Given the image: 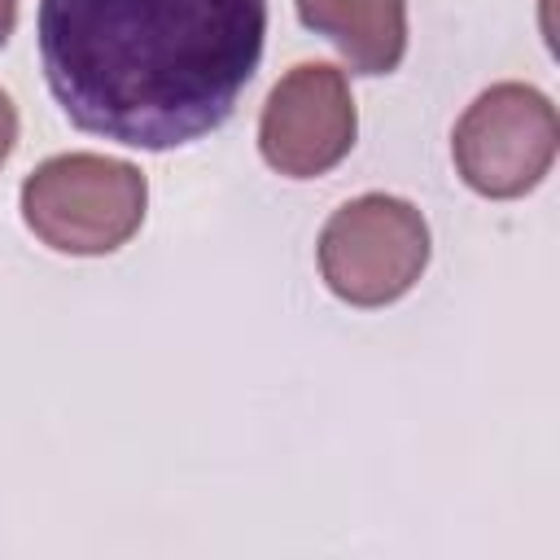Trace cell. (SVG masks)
<instances>
[{"instance_id": "cell-5", "label": "cell", "mask_w": 560, "mask_h": 560, "mask_svg": "<svg viewBox=\"0 0 560 560\" xmlns=\"http://www.w3.org/2000/svg\"><path fill=\"white\" fill-rule=\"evenodd\" d=\"M359 136L350 83L337 66L302 61L267 96L258 118V153L276 175L315 179L332 171Z\"/></svg>"}, {"instance_id": "cell-8", "label": "cell", "mask_w": 560, "mask_h": 560, "mask_svg": "<svg viewBox=\"0 0 560 560\" xmlns=\"http://www.w3.org/2000/svg\"><path fill=\"white\" fill-rule=\"evenodd\" d=\"M13 26H18V0H0V48L9 44Z\"/></svg>"}, {"instance_id": "cell-1", "label": "cell", "mask_w": 560, "mask_h": 560, "mask_svg": "<svg viewBox=\"0 0 560 560\" xmlns=\"http://www.w3.org/2000/svg\"><path fill=\"white\" fill-rule=\"evenodd\" d=\"M35 31L79 131L162 153L232 118L262 61L267 0H39Z\"/></svg>"}, {"instance_id": "cell-4", "label": "cell", "mask_w": 560, "mask_h": 560, "mask_svg": "<svg viewBox=\"0 0 560 560\" xmlns=\"http://www.w3.org/2000/svg\"><path fill=\"white\" fill-rule=\"evenodd\" d=\"M556 105L529 83H494L455 122L451 158L472 192L508 201L542 184L556 162Z\"/></svg>"}, {"instance_id": "cell-7", "label": "cell", "mask_w": 560, "mask_h": 560, "mask_svg": "<svg viewBox=\"0 0 560 560\" xmlns=\"http://www.w3.org/2000/svg\"><path fill=\"white\" fill-rule=\"evenodd\" d=\"M13 144H18V109H13V101H9V92L0 88V166L9 162V153H13Z\"/></svg>"}, {"instance_id": "cell-6", "label": "cell", "mask_w": 560, "mask_h": 560, "mask_svg": "<svg viewBox=\"0 0 560 560\" xmlns=\"http://www.w3.org/2000/svg\"><path fill=\"white\" fill-rule=\"evenodd\" d=\"M306 31L337 44L354 74H389L407 57V0H293Z\"/></svg>"}, {"instance_id": "cell-3", "label": "cell", "mask_w": 560, "mask_h": 560, "mask_svg": "<svg viewBox=\"0 0 560 560\" xmlns=\"http://www.w3.org/2000/svg\"><path fill=\"white\" fill-rule=\"evenodd\" d=\"M429 267L424 214L389 192H363L319 232V276L350 306H389Z\"/></svg>"}, {"instance_id": "cell-2", "label": "cell", "mask_w": 560, "mask_h": 560, "mask_svg": "<svg viewBox=\"0 0 560 560\" xmlns=\"http://www.w3.org/2000/svg\"><path fill=\"white\" fill-rule=\"evenodd\" d=\"M149 206V184L131 162L101 153H61L39 162L22 184L26 228L57 254L101 258L122 249Z\"/></svg>"}]
</instances>
